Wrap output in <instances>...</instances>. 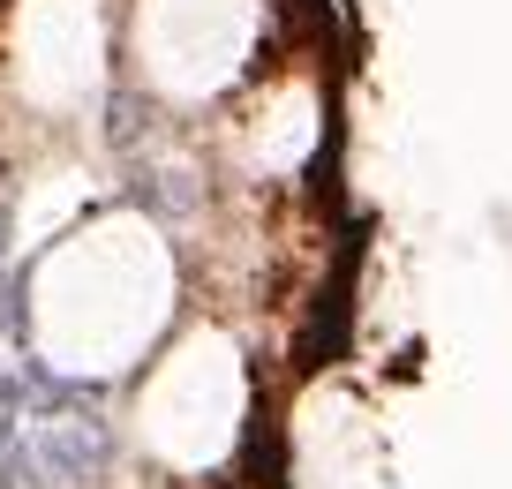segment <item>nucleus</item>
<instances>
[{
    "label": "nucleus",
    "mask_w": 512,
    "mask_h": 489,
    "mask_svg": "<svg viewBox=\"0 0 512 489\" xmlns=\"http://www.w3.org/2000/svg\"><path fill=\"white\" fill-rule=\"evenodd\" d=\"M98 459H106V429L83 422V414L38 429V437H23V444H8V467L31 474V482H76V474H91Z\"/></svg>",
    "instance_id": "obj_1"
}]
</instances>
